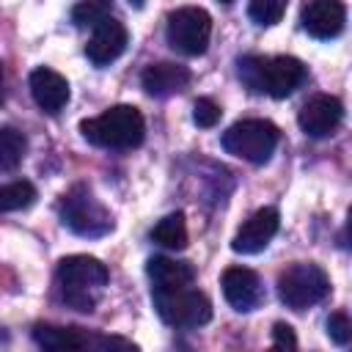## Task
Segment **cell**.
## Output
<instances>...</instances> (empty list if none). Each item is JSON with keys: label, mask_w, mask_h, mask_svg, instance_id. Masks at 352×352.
I'll return each mask as SVG.
<instances>
[{"label": "cell", "mask_w": 352, "mask_h": 352, "mask_svg": "<svg viewBox=\"0 0 352 352\" xmlns=\"http://www.w3.org/2000/svg\"><path fill=\"white\" fill-rule=\"evenodd\" d=\"M36 201V187L30 182H8L0 187V214L28 209Z\"/></svg>", "instance_id": "ffe728a7"}, {"label": "cell", "mask_w": 352, "mask_h": 352, "mask_svg": "<svg viewBox=\"0 0 352 352\" xmlns=\"http://www.w3.org/2000/svg\"><path fill=\"white\" fill-rule=\"evenodd\" d=\"M0 99H3V63H0Z\"/></svg>", "instance_id": "4316f807"}, {"label": "cell", "mask_w": 352, "mask_h": 352, "mask_svg": "<svg viewBox=\"0 0 352 352\" xmlns=\"http://www.w3.org/2000/svg\"><path fill=\"white\" fill-rule=\"evenodd\" d=\"M302 30L314 38H336L344 30L346 8L341 0H308L300 14Z\"/></svg>", "instance_id": "4fadbf2b"}, {"label": "cell", "mask_w": 352, "mask_h": 352, "mask_svg": "<svg viewBox=\"0 0 352 352\" xmlns=\"http://www.w3.org/2000/svg\"><path fill=\"white\" fill-rule=\"evenodd\" d=\"M236 72L253 94H267L272 99L292 96L308 77L305 63L292 55H245L239 58Z\"/></svg>", "instance_id": "6da1fadb"}, {"label": "cell", "mask_w": 352, "mask_h": 352, "mask_svg": "<svg viewBox=\"0 0 352 352\" xmlns=\"http://www.w3.org/2000/svg\"><path fill=\"white\" fill-rule=\"evenodd\" d=\"M126 44H129V33H126L124 22H118L116 16H107V19H102L94 28L88 44H85V55L96 66H107L116 58H121V52L126 50Z\"/></svg>", "instance_id": "5bb4252c"}, {"label": "cell", "mask_w": 352, "mask_h": 352, "mask_svg": "<svg viewBox=\"0 0 352 352\" xmlns=\"http://www.w3.org/2000/svg\"><path fill=\"white\" fill-rule=\"evenodd\" d=\"M278 226H280V212L275 206H264L258 212H253L242 226L239 231L234 234L231 239V250L234 253H242V256H253V253H261L272 236L278 234Z\"/></svg>", "instance_id": "30bf717a"}, {"label": "cell", "mask_w": 352, "mask_h": 352, "mask_svg": "<svg viewBox=\"0 0 352 352\" xmlns=\"http://www.w3.org/2000/svg\"><path fill=\"white\" fill-rule=\"evenodd\" d=\"M209 36H212V16L198 6L176 8L168 16L165 38L182 55H190V58L204 55L209 47Z\"/></svg>", "instance_id": "ba28073f"}, {"label": "cell", "mask_w": 352, "mask_h": 352, "mask_svg": "<svg viewBox=\"0 0 352 352\" xmlns=\"http://www.w3.org/2000/svg\"><path fill=\"white\" fill-rule=\"evenodd\" d=\"M280 140V129L267 118H242L223 132V148L250 165H264Z\"/></svg>", "instance_id": "5b68a950"}, {"label": "cell", "mask_w": 352, "mask_h": 352, "mask_svg": "<svg viewBox=\"0 0 352 352\" xmlns=\"http://www.w3.org/2000/svg\"><path fill=\"white\" fill-rule=\"evenodd\" d=\"M146 275L151 278V289H176V286H190L195 280V267L190 261L154 256L146 261Z\"/></svg>", "instance_id": "e0dca14e"}, {"label": "cell", "mask_w": 352, "mask_h": 352, "mask_svg": "<svg viewBox=\"0 0 352 352\" xmlns=\"http://www.w3.org/2000/svg\"><path fill=\"white\" fill-rule=\"evenodd\" d=\"M341 121H344V104L338 96L330 94H319L308 99L297 113V124L308 138H327L341 126Z\"/></svg>", "instance_id": "8fae6325"}, {"label": "cell", "mask_w": 352, "mask_h": 352, "mask_svg": "<svg viewBox=\"0 0 352 352\" xmlns=\"http://www.w3.org/2000/svg\"><path fill=\"white\" fill-rule=\"evenodd\" d=\"M330 294V278L319 264H292L278 275V297L292 311H305Z\"/></svg>", "instance_id": "52a82bcc"}, {"label": "cell", "mask_w": 352, "mask_h": 352, "mask_svg": "<svg viewBox=\"0 0 352 352\" xmlns=\"http://www.w3.org/2000/svg\"><path fill=\"white\" fill-rule=\"evenodd\" d=\"M248 14H250V19H253L256 25L272 28V25H278V22L283 19V14H286V0H250Z\"/></svg>", "instance_id": "7402d4cb"}, {"label": "cell", "mask_w": 352, "mask_h": 352, "mask_svg": "<svg viewBox=\"0 0 352 352\" xmlns=\"http://www.w3.org/2000/svg\"><path fill=\"white\" fill-rule=\"evenodd\" d=\"M192 74L187 66L182 63H170V60H162V63H151L143 69L140 74V85L148 96H157V99H165V96H173V94H182L187 85H190Z\"/></svg>", "instance_id": "9a60e30c"}, {"label": "cell", "mask_w": 352, "mask_h": 352, "mask_svg": "<svg viewBox=\"0 0 352 352\" xmlns=\"http://www.w3.org/2000/svg\"><path fill=\"white\" fill-rule=\"evenodd\" d=\"M80 132L99 148H135L146 138V121L138 107L116 104L96 118H85L80 124Z\"/></svg>", "instance_id": "3957f363"}, {"label": "cell", "mask_w": 352, "mask_h": 352, "mask_svg": "<svg viewBox=\"0 0 352 352\" xmlns=\"http://www.w3.org/2000/svg\"><path fill=\"white\" fill-rule=\"evenodd\" d=\"M107 280V267L94 256H66L58 261V289L63 302L74 311H94Z\"/></svg>", "instance_id": "7a4b0ae2"}, {"label": "cell", "mask_w": 352, "mask_h": 352, "mask_svg": "<svg viewBox=\"0 0 352 352\" xmlns=\"http://www.w3.org/2000/svg\"><path fill=\"white\" fill-rule=\"evenodd\" d=\"M151 300L160 319L170 327H201L212 319L209 297L192 289V283L176 289H151Z\"/></svg>", "instance_id": "8992f818"}, {"label": "cell", "mask_w": 352, "mask_h": 352, "mask_svg": "<svg viewBox=\"0 0 352 352\" xmlns=\"http://www.w3.org/2000/svg\"><path fill=\"white\" fill-rule=\"evenodd\" d=\"M58 212H60L63 226L69 231H74L77 236L99 239L113 231V214L85 184H74L69 192H63Z\"/></svg>", "instance_id": "277c9868"}, {"label": "cell", "mask_w": 352, "mask_h": 352, "mask_svg": "<svg viewBox=\"0 0 352 352\" xmlns=\"http://www.w3.org/2000/svg\"><path fill=\"white\" fill-rule=\"evenodd\" d=\"M132 8H143V0H126Z\"/></svg>", "instance_id": "484cf974"}, {"label": "cell", "mask_w": 352, "mask_h": 352, "mask_svg": "<svg viewBox=\"0 0 352 352\" xmlns=\"http://www.w3.org/2000/svg\"><path fill=\"white\" fill-rule=\"evenodd\" d=\"M107 16H113V0H80L72 8V22L77 28H96Z\"/></svg>", "instance_id": "44dd1931"}, {"label": "cell", "mask_w": 352, "mask_h": 352, "mask_svg": "<svg viewBox=\"0 0 352 352\" xmlns=\"http://www.w3.org/2000/svg\"><path fill=\"white\" fill-rule=\"evenodd\" d=\"M327 336L338 346L349 344V338H352V322H349V316L344 311H336V314L327 316Z\"/></svg>", "instance_id": "603a6c76"}, {"label": "cell", "mask_w": 352, "mask_h": 352, "mask_svg": "<svg viewBox=\"0 0 352 352\" xmlns=\"http://www.w3.org/2000/svg\"><path fill=\"white\" fill-rule=\"evenodd\" d=\"M28 151V138L16 126H3L0 129V173H11L22 165Z\"/></svg>", "instance_id": "d6986e66"}, {"label": "cell", "mask_w": 352, "mask_h": 352, "mask_svg": "<svg viewBox=\"0 0 352 352\" xmlns=\"http://www.w3.org/2000/svg\"><path fill=\"white\" fill-rule=\"evenodd\" d=\"M272 346L275 349H294L297 346V336H294L292 324L275 322V327H272Z\"/></svg>", "instance_id": "d4e9b609"}, {"label": "cell", "mask_w": 352, "mask_h": 352, "mask_svg": "<svg viewBox=\"0 0 352 352\" xmlns=\"http://www.w3.org/2000/svg\"><path fill=\"white\" fill-rule=\"evenodd\" d=\"M223 297L228 300V305L239 314H248V311H256L261 302H264V286H261V278L248 270V267H228L223 272Z\"/></svg>", "instance_id": "7c38bea8"}, {"label": "cell", "mask_w": 352, "mask_h": 352, "mask_svg": "<svg viewBox=\"0 0 352 352\" xmlns=\"http://www.w3.org/2000/svg\"><path fill=\"white\" fill-rule=\"evenodd\" d=\"M217 3H226V6H228V3H234V0H217Z\"/></svg>", "instance_id": "83f0119b"}, {"label": "cell", "mask_w": 352, "mask_h": 352, "mask_svg": "<svg viewBox=\"0 0 352 352\" xmlns=\"http://www.w3.org/2000/svg\"><path fill=\"white\" fill-rule=\"evenodd\" d=\"M151 239L168 250H182L187 248V223L182 212L165 214L154 228H151Z\"/></svg>", "instance_id": "ac0fdd59"}, {"label": "cell", "mask_w": 352, "mask_h": 352, "mask_svg": "<svg viewBox=\"0 0 352 352\" xmlns=\"http://www.w3.org/2000/svg\"><path fill=\"white\" fill-rule=\"evenodd\" d=\"M30 94H33V102L50 116H58L69 104L66 77L58 74L55 69H47V66H38L30 72Z\"/></svg>", "instance_id": "2e32d148"}, {"label": "cell", "mask_w": 352, "mask_h": 352, "mask_svg": "<svg viewBox=\"0 0 352 352\" xmlns=\"http://www.w3.org/2000/svg\"><path fill=\"white\" fill-rule=\"evenodd\" d=\"M33 341L44 349H107V346H132L124 338H110V336H96L82 327H69V324H36L33 327Z\"/></svg>", "instance_id": "9c48e42d"}, {"label": "cell", "mask_w": 352, "mask_h": 352, "mask_svg": "<svg viewBox=\"0 0 352 352\" xmlns=\"http://www.w3.org/2000/svg\"><path fill=\"white\" fill-rule=\"evenodd\" d=\"M192 121H195L198 126H204V129L214 126V124L220 121V104H214L209 96L195 99V104H192Z\"/></svg>", "instance_id": "cb8c5ba5"}]
</instances>
